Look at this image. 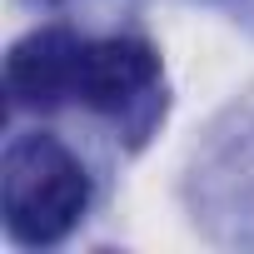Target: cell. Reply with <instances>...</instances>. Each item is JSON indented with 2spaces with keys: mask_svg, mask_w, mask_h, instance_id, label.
I'll return each instance as SVG.
<instances>
[{
  "mask_svg": "<svg viewBox=\"0 0 254 254\" xmlns=\"http://www.w3.org/2000/svg\"><path fill=\"white\" fill-rule=\"evenodd\" d=\"M155 75H160V55L145 40H85L75 100L100 115H120L135 95L155 85Z\"/></svg>",
  "mask_w": 254,
  "mask_h": 254,
  "instance_id": "3",
  "label": "cell"
},
{
  "mask_svg": "<svg viewBox=\"0 0 254 254\" xmlns=\"http://www.w3.org/2000/svg\"><path fill=\"white\" fill-rule=\"evenodd\" d=\"M90 180L50 135H20L0 160V214L15 244H55L85 214Z\"/></svg>",
  "mask_w": 254,
  "mask_h": 254,
  "instance_id": "1",
  "label": "cell"
},
{
  "mask_svg": "<svg viewBox=\"0 0 254 254\" xmlns=\"http://www.w3.org/2000/svg\"><path fill=\"white\" fill-rule=\"evenodd\" d=\"M80 50H85V40H75L70 30L25 35L5 60L10 100L20 110H55V105L75 100V90H80Z\"/></svg>",
  "mask_w": 254,
  "mask_h": 254,
  "instance_id": "2",
  "label": "cell"
}]
</instances>
